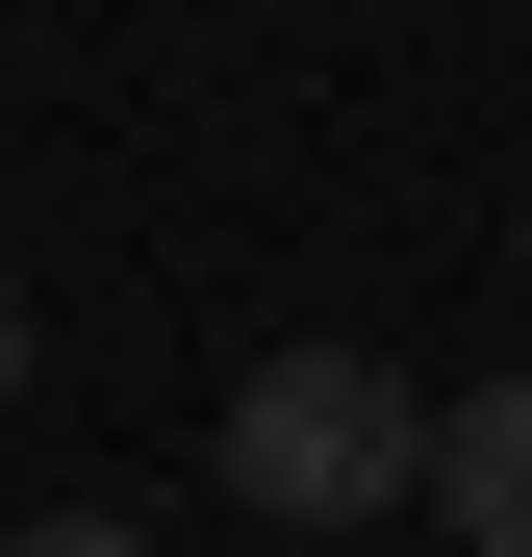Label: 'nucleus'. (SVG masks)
<instances>
[{
    "label": "nucleus",
    "instance_id": "1",
    "mask_svg": "<svg viewBox=\"0 0 532 557\" xmlns=\"http://www.w3.org/2000/svg\"><path fill=\"white\" fill-rule=\"evenodd\" d=\"M228 482L280 507V557H330V532H381L431 482V406L381 381V355H253L228 381Z\"/></svg>",
    "mask_w": 532,
    "mask_h": 557
},
{
    "label": "nucleus",
    "instance_id": "2",
    "mask_svg": "<svg viewBox=\"0 0 532 557\" xmlns=\"http://www.w3.org/2000/svg\"><path fill=\"white\" fill-rule=\"evenodd\" d=\"M406 507H457V557H532V381H457V406H431V482Z\"/></svg>",
    "mask_w": 532,
    "mask_h": 557
},
{
    "label": "nucleus",
    "instance_id": "3",
    "mask_svg": "<svg viewBox=\"0 0 532 557\" xmlns=\"http://www.w3.org/2000/svg\"><path fill=\"white\" fill-rule=\"evenodd\" d=\"M0 557H152L127 507H26V532H0Z\"/></svg>",
    "mask_w": 532,
    "mask_h": 557
},
{
    "label": "nucleus",
    "instance_id": "4",
    "mask_svg": "<svg viewBox=\"0 0 532 557\" xmlns=\"http://www.w3.org/2000/svg\"><path fill=\"white\" fill-rule=\"evenodd\" d=\"M0 381H26V305H0Z\"/></svg>",
    "mask_w": 532,
    "mask_h": 557
}]
</instances>
